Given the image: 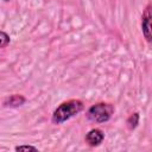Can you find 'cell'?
Segmentation results:
<instances>
[{"instance_id":"cell-6","label":"cell","mask_w":152,"mask_h":152,"mask_svg":"<svg viewBox=\"0 0 152 152\" xmlns=\"http://www.w3.org/2000/svg\"><path fill=\"white\" fill-rule=\"evenodd\" d=\"M126 124H127V127H128L129 129H134V128L138 126V124H139V113L135 112V113L131 114V115L128 116Z\"/></svg>"},{"instance_id":"cell-1","label":"cell","mask_w":152,"mask_h":152,"mask_svg":"<svg viewBox=\"0 0 152 152\" xmlns=\"http://www.w3.org/2000/svg\"><path fill=\"white\" fill-rule=\"evenodd\" d=\"M83 109V102L81 100H69L61 103L52 114V122L58 125L70 118L77 115Z\"/></svg>"},{"instance_id":"cell-3","label":"cell","mask_w":152,"mask_h":152,"mask_svg":"<svg viewBox=\"0 0 152 152\" xmlns=\"http://www.w3.org/2000/svg\"><path fill=\"white\" fill-rule=\"evenodd\" d=\"M141 31L145 39L150 43L151 42V5L150 4L146 6L141 17Z\"/></svg>"},{"instance_id":"cell-2","label":"cell","mask_w":152,"mask_h":152,"mask_svg":"<svg viewBox=\"0 0 152 152\" xmlns=\"http://www.w3.org/2000/svg\"><path fill=\"white\" fill-rule=\"evenodd\" d=\"M114 113V106L112 103H106V102H99L93 104L88 110H87V119L96 122V124H103L107 122Z\"/></svg>"},{"instance_id":"cell-5","label":"cell","mask_w":152,"mask_h":152,"mask_svg":"<svg viewBox=\"0 0 152 152\" xmlns=\"http://www.w3.org/2000/svg\"><path fill=\"white\" fill-rule=\"evenodd\" d=\"M25 102H26V99L23 95L14 94V95H11L10 97H7L4 101V106H6V107H19V106H23Z\"/></svg>"},{"instance_id":"cell-4","label":"cell","mask_w":152,"mask_h":152,"mask_svg":"<svg viewBox=\"0 0 152 152\" xmlns=\"http://www.w3.org/2000/svg\"><path fill=\"white\" fill-rule=\"evenodd\" d=\"M103 139H104V134H103V132H102L101 129H99V128H93V129H90V131L86 134V138H84L86 142H87L89 146H91V147L99 146V145L103 141Z\"/></svg>"},{"instance_id":"cell-8","label":"cell","mask_w":152,"mask_h":152,"mask_svg":"<svg viewBox=\"0 0 152 152\" xmlns=\"http://www.w3.org/2000/svg\"><path fill=\"white\" fill-rule=\"evenodd\" d=\"M14 150H15V151H38L37 147L31 146V145H20V146H15Z\"/></svg>"},{"instance_id":"cell-9","label":"cell","mask_w":152,"mask_h":152,"mask_svg":"<svg viewBox=\"0 0 152 152\" xmlns=\"http://www.w3.org/2000/svg\"><path fill=\"white\" fill-rule=\"evenodd\" d=\"M4 1H6V2H8V1H10V0H4Z\"/></svg>"},{"instance_id":"cell-7","label":"cell","mask_w":152,"mask_h":152,"mask_svg":"<svg viewBox=\"0 0 152 152\" xmlns=\"http://www.w3.org/2000/svg\"><path fill=\"white\" fill-rule=\"evenodd\" d=\"M10 42H11L10 36L6 32L0 30V48H6L10 44Z\"/></svg>"}]
</instances>
